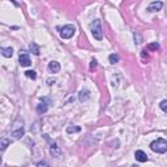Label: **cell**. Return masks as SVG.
Masks as SVG:
<instances>
[{
  "label": "cell",
  "mask_w": 167,
  "mask_h": 167,
  "mask_svg": "<svg viewBox=\"0 0 167 167\" xmlns=\"http://www.w3.org/2000/svg\"><path fill=\"white\" fill-rule=\"evenodd\" d=\"M150 149L154 153L163 154L167 151V141L165 138H157L150 144Z\"/></svg>",
  "instance_id": "1"
},
{
  "label": "cell",
  "mask_w": 167,
  "mask_h": 167,
  "mask_svg": "<svg viewBox=\"0 0 167 167\" xmlns=\"http://www.w3.org/2000/svg\"><path fill=\"white\" fill-rule=\"evenodd\" d=\"M90 32H92L93 37L97 39V41H101L103 38V30H102V24L101 20H94L92 24H90Z\"/></svg>",
  "instance_id": "2"
},
{
  "label": "cell",
  "mask_w": 167,
  "mask_h": 167,
  "mask_svg": "<svg viewBox=\"0 0 167 167\" xmlns=\"http://www.w3.org/2000/svg\"><path fill=\"white\" fill-rule=\"evenodd\" d=\"M75 33H76V28L73 25H65L60 29V37L63 39H69L73 37Z\"/></svg>",
  "instance_id": "3"
},
{
  "label": "cell",
  "mask_w": 167,
  "mask_h": 167,
  "mask_svg": "<svg viewBox=\"0 0 167 167\" xmlns=\"http://www.w3.org/2000/svg\"><path fill=\"white\" fill-rule=\"evenodd\" d=\"M50 103H51V101L48 98H42L41 103L37 106V112L39 115L46 114V112L48 111V107H50Z\"/></svg>",
  "instance_id": "4"
},
{
  "label": "cell",
  "mask_w": 167,
  "mask_h": 167,
  "mask_svg": "<svg viewBox=\"0 0 167 167\" xmlns=\"http://www.w3.org/2000/svg\"><path fill=\"white\" fill-rule=\"evenodd\" d=\"M19 63L21 67H29L32 64L30 62V57H29V54L26 51H20V56H19Z\"/></svg>",
  "instance_id": "5"
},
{
  "label": "cell",
  "mask_w": 167,
  "mask_h": 167,
  "mask_svg": "<svg viewBox=\"0 0 167 167\" xmlns=\"http://www.w3.org/2000/svg\"><path fill=\"white\" fill-rule=\"evenodd\" d=\"M162 7H163V3L159 1V0H157V1H153V3L149 4L148 12H151V13H153V12H158V11L162 9Z\"/></svg>",
  "instance_id": "6"
},
{
  "label": "cell",
  "mask_w": 167,
  "mask_h": 167,
  "mask_svg": "<svg viewBox=\"0 0 167 167\" xmlns=\"http://www.w3.org/2000/svg\"><path fill=\"white\" fill-rule=\"evenodd\" d=\"M50 151H51V154H52L54 157H59L60 154H62V150L59 149V146L56 145V142L55 141H50Z\"/></svg>",
  "instance_id": "7"
},
{
  "label": "cell",
  "mask_w": 167,
  "mask_h": 167,
  "mask_svg": "<svg viewBox=\"0 0 167 167\" xmlns=\"http://www.w3.org/2000/svg\"><path fill=\"white\" fill-rule=\"evenodd\" d=\"M135 158H136V161H138V162H148V156H146V153L145 151H142V150H137L135 153Z\"/></svg>",
  "instance_id": "8"
},
{
  "label": "cell",
  "mask_w": 167,
  "mask_h": 167,
  "mask_svg": "<svg viewBox=\"0 0 167 167\" xmlns=\"http://www.w3.org/2000/svg\"><path fill=\"white\" fill-rule=\"evenodd\" d=\"M89 98H90V92L89 90H86V89L81 90L80 94H78V101L80 102H85V101H87Z\"/></svg>",
  "instance_id": "9"
},
{
  "label": "cell",
  "mask_w": 167,
  "mask_h": 167,
  "mask_svg": "<svg viewBox=\"0 0 167 167\" xmlns=\"http://www.w3.org/2000/svg\"><path fill=\"white\" fill-rule=\"evenodd\" d=\"M48 71L52 73H57L60 71V64L57 62H50L48 63Z\"/></svg>",
  "instance_id": "10"
},
{
  "label": "cell",
  "mask_w": 167,
  "mask_h": 167,
  "mask_svg": "<svg viewBox=\"0 0 167 167\" xmlns=\"http://www.w3.org/2000/svg\"><path fill=\"white\" fill-rule=\"evenodd\" d=\"M1 55L4 57H12V55H13V48H12V47L1 48Z\"/></svg>",
  "instance_id": "11"
},
{
  "label": "cell",
  "mask_w": 167,
  "mask_h": 167,
  "mask_svg": "<svg viewBox=\"0 0 167 167\" xmlns=\"http://www.w3.org/2000/svg\"><path fill=\"white\" fill-rule=\"evenodd\" d=\"M24 135H25V130H24V128H19V129H13V130H12V136H13L14 138H21Z\"/></svg>",
  "instance_id": "12"
},
{
  "label": "cell",
  "mask_w": 167,
  "mask_h": 167,
  "mask_svg": "<svg viewBox=\"0 0 167 167\" xmlns=\"http://www.w3.org/2000/svg\"><path fill=\"white\" fill-rule=\"evenodd\" d=\"M29 48H30V51H32L33 54H34V55H39V46L37 43H35V42H32V43L29 44Z\"/></svg>",
  "instance_id": "13"
},
{
  "label": "cell",
  "mask_w": 167,
  "mask_h": 167,
  "mask_svg": "<svg viewBox=\"0 0 167 167\" xmlns=\"http://www.w3.org/2000/svg\"><path fill=\"white\" fill-rule=\"evenodd\" d=\"M133 37H135V43H136V44H141V42H142V35L140 34V32H137V30H136V32L133 33Z\"/></svg>",
  "instance_id": "14"
},
{
  "label": "cell",
  "mask_w": 167,
  "mask_h": 167,
  "mask_svg": "<svg viewBox=\"0 0 167 167\" xmlns=\"http://www.w3.org/2000/svg\"><path fill=\"white\" fill-rule=\"evenodd\" d=\"M80 130H81V128L77 125H68L67 127V132L68 133H77V132H80Z\"/></svg>",
  "instance_id": "15"
},
{
  "label": "cell",
  "mask_w": 167,
  "mask_h": 167,
  "mask_svg": "<svg viewBox=\"0 0 167 167\" xmlns=\"http://www.w3.org/2000/svg\"><path fill=\"white\" fill-rule=\"evenodd\" d=\"M8 145H11V140H8V138H3V140H1V142H0V149H1V150H5Z\"/></svg>",
  "instance_id": "16"
},
{
  "label": "cell",
  "mask_w": 167,
  "mask_h": 167,
  "mask_svg": "<svg viewBox=\"0 0 167 167\" xmlns=\"http://www.w3.org/2000/svg\"><path fill=\"white\" fill-rule=\"evenodd\" d=\"M108 60H110L111 64H116V63L119 62V56H118L116 54H111V55L108 56Z\"/></svg>",
  "instance_id": "17"
},
{
  "label": "cell",
  "mask_w": 167,
  "mask_h": 167,
  "mask_svg": "<svg viewBox=\"0 0 167 167\" xmlns=\"http://www.w3.org/2000/svg\"><path fill=\"white\" fill-rule=\"evenodd\" d=\"M25 76L26 77H29V78H32V80H35V78H37V73H35L34 71H26Z\"/></svg>",
  "instance_id": "18"
},
{
  "label": "cell",
  "mask_w": 167,
  "mask_h": 167,
  "mask_svg": "<svg viewBox=\"0 0 167 167\" xmlns=\"http://www.w3.org/2000/svg\"><path fill=\"white\" fill-rule=\"evenodd\" d=\"M148 48L150 51H157L158 48H159V43H157V42H154V43H150L148 44Z\"/></svg>",
  "instance_id": "19"
},
{
  "label": "cell",
  "mask_w": 167,
  "mask_h": 167,
  "mask_svg": "<svg viewBox=\"0 0 167 167\" xmlns=\"http://www.w3.org/2000/svg\"><path fill=\"white\" fill-rule=\"evenodd\" d=\"M159 107L162 108V111L167 112V99H163V101L159 103Z\"/></svg>",
  "instance_id": "20"
},
{
  "label": "cell",
  "mask_w": 167,
  "mask_h": 167,
  "mask_svg": "<svg viewBox=\"0 0 167 167\" xmlns=\"http://www.w3.org/2000/svg\"><path fill=\"white\" fill-rule=\"evenodd\" d=\"M97 67H98V62H97L95 59H93L92 62H90V69H95Z\"/></svg>",
  "instance_id": "21"
},
{
  "label": "cell",
  "mask_w": 167,
  "mask_h": 167,
  "mask_svg": "<svg viewBox=\"0 0 167 167\" xmlns=\"http://www.w3.org/2000/svg\"><path fill=\"white\" fill-rule=\"evenodd\" d=\"M47 82H48V85H52L54 82H55V80H51V78H48V80H47Z\"/></svg>",
  "instance_id": "22"
},
{
  "label": "cell",
  "mask_w": 167,
  "mask_h": 167,
  "mask_svg": "<svg viewBox=\"0 0 167 167\" xmlns=\"http://www.w3.org/2000/svg\"><path fill=\"white\" fill-rule=\"evenodd\" d=\"M37 166H47V163H44V162H38Z\"/></svg>",
  "instance_id": "23"
},
{
  "label": "cell",
  "mask_w": 167,
  "mask_h": 167,
  "mask_svg": "<svg viewBox=\"0 0 167 167\" xmlns=\"http://www.w3.org/2000/svg\"><path fill=\"white\" fill-rule=\"evenodd\" d=\"M11 1H12V3H13V4H14V5H16V7H19V3H17V1H16V0H11Z\"/></svg>",
  "instance_id": "24"
}]
</instances>
